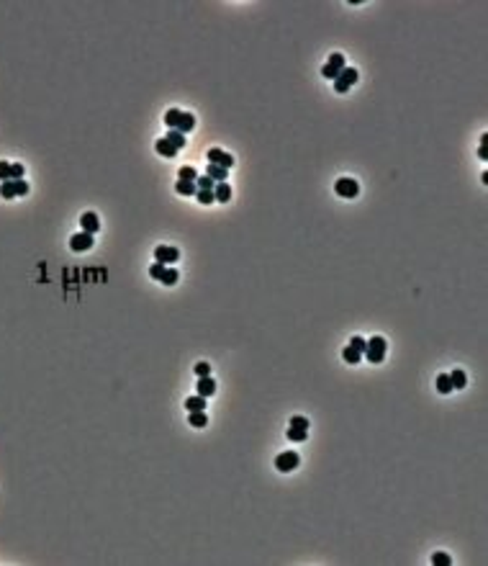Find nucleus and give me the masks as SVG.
Here are the masks:
<instances>
[{
	"mask_svg": "<svg viewBox=\"0 0 488 566\" xmlns=\"http://www.w3.org/2000/svg\"><path fill=\"white\" fill-rule=\"evenodd\" d=\"M291 427H298V430H309V420H306V417H301V415H296V417L291 420Z\"/></svg>",
	"mask_w": 488,
	"mask_h": 566,
	"instance_id": "obj_31",
	"label": "nucleus"
},
{
	"mask_svg": "<svg viewBox=\"0 0 488 566\" xmlns=\"http://www.w3.org/2000/svg\"><path fill=\"white\" fill-rule=\"evenodd\" d=\"M298 463H301V458H298V453H293V451H285V453H280L275 458V469L283 471V474L298 469Z\"/></svg>",
	"mask_w": 488,
	"mask_h": 566,
	"instance_id": "obj_6",
	"label": "nucleus"
},
{
	"mask_svg": "<svg viewBox=\"0 0 488 566\" xmlns=\"http://www.w3.org/2000/svg\"><path fill=\"white\" fill-rule=\"evenodd\" d=\"M11 181H23V165L11 163Z\"/></svg>",
	"mask_w": 488,
	"mask_h": 566,
	"instance_id": "obj_30",
	"label": "nucleus"
},
{
	"mask_svg": "<svg viewBox=\"0 0 488 566\" xmlns=\"http://www.w3.org/2000/svg\"><path fill=\"white\" fill-rule=\"evenodd\" d=\"M309 438V430H298V427H288V440H293V443H303V440Z\"/></svg>",
	"mask_w": 488,
	"mask_h": 566,
	"instance_id": "obj_24",
	"label": "nucleus"
},
{
	"mask_svg": "<svg viewBox=\"0 0 488 566\" xmlns=\"http://www.w3.org/2000/svg\"><path fill=\"white\" fill-rule=\"evenodd\" d=\"M195 188H198V191H213V188H216V181H211L209 175H198V178H195Z\"/></svg>",
	"mask_w": 488,
	"mask_h": 566,
	"instance_id": "obj_22",
	"label": "nucleus"
},
{
	"mask_svg": "<svg viewBox=\"0 0 488 566\" xmlns=\"http://www.w3.org/2000/svg\"><path fill=\"white\" fill-rule=\"evenodd\" d=\"M165 139H167V142H170V145H173L175 149H183V147L188 145L185 134H183V131H177V129H170V131L165 134Z\"/></svg>",
	"mask_w": 488,
	"mask_h": 566,
	"instance_id": "obj_12",
	"label": "nucleus"
},
{
	"mask_svg": "<svg viewBox=\"0 0 488 566\" xmlns=\"http://www.w3.org/2000/svg\"><path fill=\"white\" fill-rule=\"evenodd\" d=\"M195 373H198V376H211V365L206 363V361L195 363Z\"/></svg>",
	"mask_w": 488,
	"mask_h": 566,
	"instance_id": "obj_34",
	"label": "nucleus"
},
{
	"mask_svg": "<svg viewBox=\"0 0 488 566\" xmlns=\"http://www.w3.org/2000/svg\"><path fill=\"white\" fill-rule=\"evenodd\" d=\"M165 268H167L165 263H155V265L149 268V275H152V278H157V281H159V278H162V273H165Z\"/></svg>",
	"mask_w": 488,
	"mask_h": 566,
	"instance_id": "obj_32",
	"label": "nucleus"
},
{
	"mask_svg": "<svg viewBox=\"0 0 488 566\" xmlns=\"http://www.w3.org/2000/svg\"><path fill=\"white\" fill-rule=\"evenodd\" d=\"M195 389H198V397L209 399V397H213V394H216V381L211 379V376H198Z\"/></svg>",
	"mask_w": 488,
	"mask_h": 566,
	"instance_id": "obj_11",
	"label": "nucleus"
},
{
	"mask_svg": "<svg viewBox=\"0 0 488 566\" xmlns=\"http://www.w3.org/2000/svg\"><path fill=\"white\" fill-rule=\"evenodd\" d=\"M450 383H453V389H465V386H468V376L460 371V368H455V371L450 373Z\"/></svg>",
	"mask_w": 488,
	"mask_h": 566,
	"instance_id": "obj_19",
	"label": "nucleus"
},
{
	"mask_svg": "<svg viewBox=\"0 0 488 566\" xmlns=\"http://www.w3.org/2000/svg\"><path fill=\"white\" fill-rule=\"evenodd\" d=\"M191 425H193V427H206V425H209V417H206V412H191Z\"/></svg>",
	"mask_w": 488,
	"mask_h": 566,
	"instance_id": "obj_26",
	"label": "nucleus"
},
{
	"mask_svg": "<svg viewBox=\"0 0 488 566\" xmlns=\"http://www.w3.org/2000/svg\"><path fill=\"white\" fill-rule=\"evenodd\" d=\"M206 157H209V163L211 165H219V167H234V157L229 155V152H224V149H219V147H213V149H209L206 152Z\"/></svg>",
	"mask_w": 488,
	"mask_h": 566,
	"instance_id": "obj_7",
	"label": "nucleus"
},
{
	"mask_svg": "<svg viewBox=\"0 0 488 566\" xmlns=\"http://www.w3.org/2000/svg\"><path fill=\"white\" fill-rule=\"evenodd\" d=\"M177 278H180V273L175 271V268H165V273H162L159 281L165 283V286H175V283H177Z\"/></svg>",
	"mask_w": 488,
	"mask_h": 566,
	"instance_id": "obj_23",
	"label": "nucleus"
},
{
	"mask_svg": "<svg viewBox=\"0 0 488 566\" xmlns=\"http://www.w3.org/2000/svg\"><path fill=\"white\" fill-rule=\"evenodd\" d=\"M432 564H435V566H450V564H453V559H450L447 553H435V556H432Z\"/></svg>",
	"mask_w": 488,
	"mask_h": 566,
	"instance_id": "obj_29",
	"label": "nucleus"
},
{
	"mask_svg": "<svg viewBox=\"0 0 488 566\" xmlns=\"http://www.w3.org/2000/svg\"><path fill=\"white\" fill-rule=\"evenodd\" d=\"M437 391H439V394H450V391H453L450 373H439V376H437Z\"/></svg>",
	"mask_w": 488,
	"mask_h": 566,
	"instance_id": "obj_21",
	"label": "nucleus"
},
{
	"mask_svg": "<svg viewBox=\"0 0 488 566\" xmlns=\"http://www.w3.org/2000/svg\"><path fill=\"white\" fill-rule=\"evenodd\" d=\"M29 193V183L26 181H3L0 183V196L3 199H16V196Z\"/></svg>",
	"mask_w": 488,
	"mask_h": 566,
	"instance_id": "obj_3",
	"label": "nucleus"
},
{
	"mask_svg": "<svg viewBox=\"0 0 488 566\" xmlns=\"http://www.w3.org/2000/svg\"><path fill=\"white\" fill-rule=\"evenodd\" d=\"M206 175L211 178V181H216V183H224L229 178V170L227 167H219V165H211L209 163V170H206Z\"/></svg>",
	"mask_w": 488,
	"mask_h": 566,
	"instance_id": "obj_14",
	"label": "nucleus"
},
{
	"mask_svg": "<svg viewBox=\"0 0 488 566\" xmlns=\"http://www.w3.org/2000/svg\"><path fill=\"white\" fill-rule=\"evenodd\" d=\"M175 191H177L180 196H195L198 188H195V181H177Z\"/></svg>",
	"mask_w": 488,
	"mask_h": 566,
	"instance_id": "obj_18",
	"label": "nucleus"
},
{
	"mask_svg": "<svg viewBox=\"0 0 488 566\" xmlns=\"http://www.w3.org/2000/svg\"><path fill=\"white\" fill-rule=\"evenodd\" d=\"M155 149L159 152V155H162V157H175V155H177V149H175L173 145H170V142H167L165 137H162V139H157V145H155Z\"/></svg>",
	"mask_w": 488,
	"mask_h": 566,
	"instance_id": "obj_16",
	"label": "nucleus"
},
{
	"mask_svg": "<svg viewBox=\"0 0 488 566\" xmlns=\"http://www.w3.org/2000/svg\"><path fill=\"white\" fill-rule=\"evenodd\" d=\"M177 178H180V181H195V178H198V173H195V167H180V173H177Z\"/></svg>",
	"mask_w": 488,
	"mask_h": 566,
	"instance_id": "obj_27",
	"label": "nucleus"
},
{
	"mask_svg": "<svg viewBox=\"0 0 488 566\" xmlns=\"http://www.w3.org/2000/svg\"><path fill=\"white\" fill-rule=\"evenodd\" d=\"M213 199L219 201V203H227L229 199H231V188H229V183L224 181V183H216V188H213Z\"/></svg>",
	"mask_w": 488,
	"mask_h": 566,
	"instance_id": "obj_13",
	"label": "nucleus"
},
{
	"mask_svg": "<svg viewBox=\"0 0 488 566\" xmlns=\"http://www.w3.org/2000/svg\"><path fill=\"white\" fill-rule=\"evenodd\" d=\"M180 116H183V111H177V109H170L165 113V124L170 129H177V121H180Z\"/></svg>",
	"mask_w": 488,
	"mask_h": 566,
	"instance_id": "obj_25",
	"label": "nucleus"
},
{
	"mask_svg": "<svg viewBox=\"0 0 488 566\" xmlns=\"http://www.w3.org/2000/svg\"><path fill=\"white\" fill-rule=\"evenodd\" d=\"M155 260L157 263H177L180 260V250L177 247H165V245H159L155 250Z\"/></svg>",
	"mask_w": 488,
	"mask_h": 566,
	"instance_id": "obj_9",
	"label": "nucleus"
},
{
	"mask_svg": "<svg viewBox=\"0 0 488 566\" xmlns=\"http://www.w3.org/2000/svg\"><path fill=\"white\" fill-rule=\"evenodd\" d=\"M193 127H195V116L183 111V116H180V121H177V131L188 134V131H193Z\"/></svg>",
	"mask_w": 488,
	"mask_h": 566,
	"instance_id": "obj_15",
	"label": "nucleus"
},
{
	"mask_svg": "<svg viewBox=\"0 0 488 566\" xmlns=\"http://www.w3.org/2000/svg\"><path fill=\"white\" fill-rule=\"evenodd\" d=\"M349 345L355 347V350H360V353H365V340H363V337H357V335H355V337L349 340Z\"/></svg>",
	"mask_w": 488,
	"mask_h": 566,
	"instance_id": "obj_35",
	"label": "nucleus"
},
{
	"mask_svg": "<svg viewBox=\"0 0 488 566\" xmlns=\"http://www.w3.org/2000/svg\"><path fill=\"white\" fill-rule=\"evenodd\" d=\"M345 67H347V65H345V55H339V52H337V55H331L329 62L321 67V75L327 77V80H337V75H339Z\"/></svg>",
	"mask_w": 488,
	"mask_h": 566,
	"instance_id": "obj_4",
	"label": "nucleus"
},
{
	"mask_svg": "<svg viewBox=\"0 0 488 566\" xmlns=\"http://www.w3.org/2000/svg\"><path fill=\"white\" fill-rule=\"evenodd\" d=\"M385 350H388L385 340L381 335H375V337H370L365 343V358L370 363H383L385 361Z\"/></svg>",
	"mask_w": 488,
	"mask_h": 566,
	"instance_id": "obj_1",
	"label": "nucleus"
},
{
	"mask_svg": "<svg viewBox=\"0 0 488 566\" xmlns=\"http://www.w3.org/2000/svg\"><path fill=\"white\" fill-rule=\"evenodd\" d=\"M357 77H360V75H357L355 67H345V70L337 75V80H334V91H337V93H347L349 88L357 83Z\"/></svg>",
	"mask_w": 488,
	"mask_h": 566,
	"instance_id": "obj_2",
	"label": "nucleus"
},
{
	"mask_svg": "<svg viewBox=\"0 0 488 566\" xmlns=\"http://www.w3.org/2000/svg\"><path fill=\"white\" fill-rule=\"evenodd\" d=\"M93 235H87V232H77L75 237L70 239V247L75 250V253H85V250H90L93 247Z\"/></svg>",
	"mask_w": 488,
	"mask_h": 566,
	"instance_id": "obj_8",
	"label": "nucleus"
},
{
	"mask_svg": "<svg viewBox=\"0 0 488 566\" xmlns=\"http://www.w3.org/2000/svg\"><path fill=\"white\" fill-rule=\"evenodd\" d=\"M195 199H198V203H203V206H209V203L216 201V199H213V191H198Z\"/></svg>",
	"mask_w": 488,
	"mask_h": 566,
	"instance_id": "obj_28",
	"label": "nucleus"
},
{
	"mask_svg": "<svg viewBox=\"0 0 488 566\" xmlns=\"http://www.w3.org/2000/svg\"><path fill=\"white\" fill-rule=\"evenodd\" d=\"M342 358H345L349 365H357L360 361H363V353H360V350H355L352 345H347L345 350H342Z\"/></svg>",
	"mask_w": 488,
	"mask_h": 566,
	"instance_id": "obj_17",
	"label": "nucleus"
},
{
	"mask_svg": "<svg viewBox=\"0 0 488 566\" xmlns=\"http://www.w3.org/2000/svg\"><path fill=\"white\" fill-rule=\"evenodd\" d=\"M80 227H83V232H87V235H95V232L101 229V219H98L95 211H85L83 217H80Z\"/></svg>",
	"mask_w": 488,
	"mask_h": 566,
	"instance_id": "obj_10",
	"label": "nucleus"
},
{
	"mask_svg": "<svg viewBox=\"0 0 488 566\" xmlns=\"http://www.w3.org/2000/svg\"><path fill=\"white\" fill-rule=\"evenodd\" d=\"M0 181H11V163L0 160Z\"/></svg>",
	"mask_w": 488,
	"mask_h": 566,
	"instance_id": "obj_33",
	"label": "nucleus"
},
{
	"mask_svg": "<svg viewBox=\"0 0 488 566\" xmlns=\"http://www.w3.org/2000/svg\"><path fill=\"white\" fill-rule=\"evenodd\" d=\"M334 191H337V196H342V199H355V196L360 193V185H357V181H352V178H339V181L334 183Z\"/></svg>",
	"mask_w": 488,
	"mask_h": 566,
	"instance_id": "obj_5",
	"label": "nucleus"
},
{
	"mask_svg": "<svg viewBox=\"0 0 488 566\" xmlns=\"http://www.w3.org/2000/svg\"><path fill=\"white\" fill-rule=\"evenodd\" d=\"M185 409L188 412H206V399L203 397H188L185 399Z\"/></svg>",
	"mask_w": 488,
	"mask_h": 566,
	"instance_id": "obj_20",
	"label": "nucleus"
}]
</instances>
